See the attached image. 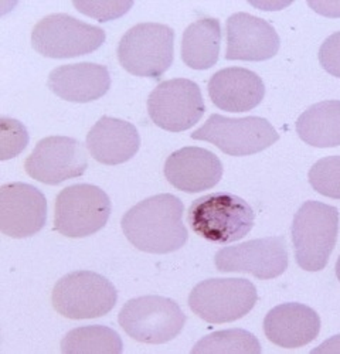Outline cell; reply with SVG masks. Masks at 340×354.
Listing matches in <instances>:
<instances>
[{"label":"cell","mask_w":340,"mask_h":354,"mask_svg":"<svg viewBox=\"0 0 340 354\" xmlns=\"http://www.w3.org/2000/svg\"><path fill=\"white\" fill-rule=\"evenodd\" d=\"M183 203L173 194H158L142 200L125 213L121 221L128 241L149 254L180 250L189 239L183 224Z\"/></svg>","instance_id":"6da1fadb"},{"label":"cell","mask_w":340,"mask_h":354,"mask_svg":"<svg viewBox=\"0 0 340 354\" xmlns=\"http://www.w3.org/2000/svg\"><path fill=\"white\" fill-rule=\"evenodd\" d=\"M251 205L230 193H211L191 203L187 221L202 239L216 244H230L244 239L254 227Z\"/></svg>","instance_id":"7a4b0ae2"},{"label":"cell","mask_w":340,"mask_h":354,"mask_svg":"<svg viewBox=\"0 0 340 354\" xmlns=\"http://www.w3.org/2000/svg\"><path fill=\"white\" fill-rule=\"evenodd\" d=\"M339 232V212L321 201H306L292 223V241L299 267L309 272L322 271L334 250Z\"/></svg>","instance_id":"3957f363"},{"label":"cell","mask_w":340,"mask_h":354,"mask_svg":"<svg viewBox=\"0 0 340 354\" xmlns=\"http://www.w3.org/2000/svg\"><path fill=\"white\" fill-rule=\"evenodd\" d=\"M118 60L132 75L159 80L173 64L175 30L159 23H140L122 36Z\"/></svg>","instance_id":"277c9868"},{"label":"cell","mask_w":340,"mask_h":354,"mask_svg":"<svg viewBox=\"0 0 340 354\" xmlns=\"http://www.w3.org/2000/svg\"><path fill=\"white\" fill-rule=\"evenodd\" d=\"M118 292L111 281L91 271L63 277L53 288L51 304L57 313L73 320L97 319L117 305Z\"/></svg>","instance_id":"5b68a950"},{"label":"cell","mask_w":340,"mask_h":354,"mask_svg":"<svg viewBox=\"0 0 340 354\" xmlns=\"http://www.w3.org/2000/svg\"><path fill=\"white\" fill-rule=\"evenodd\" d=\"M118 322L133 340L163 344L180 335L186 315L175 301L149 295L128 301L118 315Z\"/></svg>","instance_id":"8992f818"},{"label":"cell","mask_w":340,"mask_h":354,"mask_svg":"<svg viewBox=\"0 0 340 354\" xmlns=\"http://www.w3.org/2000/svg\"><path fill=\"white\" fill-rule=\"evenodd\" d=\"M257 288L244 278H213L197 283L189 306L207 323L221 324L248 315L257 304Z\"/></svg>","instance_id":"52a82bcc"},{"label":"cell","mask_w":340,"mask_h":354,"mask_svg":"<svg viewBox=\"0 0 340 354\" xmlns=\"http://www.w3.org/2000/svg\"><path fill=\"white\" fill-rule=\"evenodd\" d=\"M111 216L108 194L94 185H74L55 198L54 228L64 237L84 239L102 230Z\"/></svg>","instance_id":"ba28073f"},{"label":"cell","mask_w":340,"mask_h":354,"mask_svg":"<svg viewBox=\"0 0 340 354\" xmlns=\"http://www.w3.org/2000/svg\"><path fill=\"white\" fill-rule=\"evenodd\" d=\"M106 35L98 26H91L68 15H50L33 28V48L48 58H74L91 54L105 43Z\"/></svg>","instance_id":"9c48e42d"},{"label":"cell","mask_w":340,"mask_h":354,"mask_svg":"<svg viewBox=\"0 0 340 354\" xmlns=\"http://www.w3.org/2000/svg\"><path fill=\"white\" fill-rule=\"evenodd\" d=\"M191 139L213 143L225 155L249 156L272 146L279 135L260 116L225 118L213 113L202 128L191 133Z\"/></svg>","instance_id":"30bf717a"},{"label":"cell","mask_w":340,"mask_h":354,"mask_svg":"<svg viewBox=\"0 0 340 354\" xmlns=\"http://www.w3.org/2000/svg\"><path fill=\"white\" fill-rule=\"evenodd\" d=\"M206 111L200 86L186 78L160 82L148 98L151 120L169 132H183L194 127Z\"/></svg>","instance_id":"8fae6325"},{"label":"cell","mask_w":340,"mask_h":354,"mask_svg":"<svg viewBox=\"0 0 340 354\" xmlns=\"http://www.w3.org/2000/svg\"><path fill=\"white\" fill-rule=\"evenodd\" d=\"M87 167L88 159L82 143L67 136L41 139L24 162L26 173L32 179L50 186L75 179Z\"/></svg>","instance_id":"7c38bea8"},{"label":"cell","mask_w":340,"mask_h":354,"mask_svg":"<svg viewBox=\"0 0 340 354\" xmlns=\"http://www.w3.org/2000/svg\"><path fill=\"white\" fill-rule=\"evenodd\" d=\"M288 245L282 237H267L221 248L214 258L220 272H245L274 279L288 268Z\"/></svg>","instance_id":"4fadbf2b"},{"label":"cell","mask_w":340,"mask_h":354,"mask_svg":"<svg viewBox=\"0 0 340 354\" xmlns=\"http://www.w3.org/2000/svg\"><path fill=\"white\" fill-rule=\"evenodd\" d=\"M47 221V201L35 186L9 183L0 187V231L12 239H28Z\"/></svg>","instance_id":"5bb4252c"},{"label":"cell","mask_w":340,"mask_h":354,"mask_svg":"<svg viewBox=\"0 0 340 354\" xmlns=\"http://www.w3.org/2000/svg\"><path fill=\"white\" fill-rule=\"evenodd\" d=\"M279 36L264 19L236 13L227 20V60L265 62L279 50Z\"/></svg>","instance_id":"9a60e30c"},{"label":"cell","mask_w":340,"mask_h":354,"mask_svg":"<svg viewBox=\"0 0 340 354\" xmlns=\"http://www.w3.org/2000/svg\"><path fill=\"white\" fill-rule=\"evenodd\" d=\"M166 180L186 193H200L213 189L223 176L221 160L210 151L186 146L173 152L164 163Z\"/></svg>","instance_id":"2e32d148"},{"label":"cell","mask_w":340,"mask_h":354,"mask_svg":"<svg viewBox=\"0 0 340 354\" xmlns=\"http://www.w3.org/2000/svg\"><path fill=\"white\" fill-rule=\"evenodd\" d=\"M319 330V315L302 304L278 305L264 319L267 339L283 348L303 347L318 337Z\"/></svg>","instance_id":"e0dca14e"},{"label":"cell","mask_w":340,"mask_h":354,"mask_svg":"<svg viewBox=\"0 0 340 354\" xmlns=\"http://www.w3.org/2000/svg\"><path fill=\"white\" fill-rule=\"evenodd\" d=\"M207 88L213 104L227 112L251 111L261 104L265 95V85L260 75L241 67L217 71Z\"/></svg>","instance_id":"ac0fdd59"},{"label":"cell","mask_w":340,"mask_h":354,"mask_svg":"<svg viewBox=\"0 0 340 354\" xmlns=\"http://www.w3.org/2000/svg\"><path fill=\"white\" fill-rule=\"evenodd\" d=\"M47 84L51 93L62 100L85 104L102 98L109 91L111 75L101 64H68L54 68Z\"/></svg>","instance_id":"d6986e66"},{"label":"cell","mask_w":340,"mask_h":354,"mask_svg":"<svg viewBox=\"0 0 340 354\" xmlns=\"http://www.w3.org/2000/svg\"><path fill=\"white\" fill-rule=\"evenodd\" d=\"M140 136L135 125L102 116L87 135V149L91 156L108 166L131 160L139 151Z\"/></svg>","instance_id":"ffe728a7"},{"label":"cell","mask_w":340,"mask_h":354,"mask_svg":"<svg viewBox=\"0 0 340 354\" xmlns=\"http://www.w3.org/2000/svg\"><path fill=\"white\" fill-rule=\"evenodd\" d=\"M220 46V21L213 17L198 19L183 33L182 60L193 70H209L218 62Z\"/></svg>","instance_id":"44dd1931"},{"label":"cell","mask_w":340,"mask_h":354,"mask_svg":"<svg viewBox=\"0 0 340 354\" xmlns=\"http://www.w3.org/2000/svg\"><path fill=\"white\" fill-rule=\"evenodd\" d=\"M296 132L310 146H340V101L312 105L298 118Z\"/></svg>","instance_id":"7402d4cb"},{"label":"cell","mask_w":340,"mask_h":354,"mask_svg":"<svg viewBox=\"0 0 340 354\" xmlns=\"http://www.w3.org/2000/svg\"><path fill=\"white\" fill-rule=\"evenodd\" d=\"M122 350L121 336L101 324L73 329L62 340V351L64 354H121Z\"/></svg>","instance_id":"603a6c76"},{"label":"cell","mask_w":340,"mask_h":354,"mask_svg":"<svg viewBox=\"0 0 340 354\" xmlns=\"http://www.w3.org/2000/svg\"><path fill=\"white\" fill-rule=\"evenodd\" d=\"M261 344L258 339L244 329H230L214 332L191 348V353H249L260 354Z\"/></svg>","instance_id":"cb8c5ba5"},{"label":"cell","mask_w":340,"mask_h":354,"mask_svg":"<svg viewBox=\"0 0 340 354\" xmlns=\"http://www.w3.org/2000/svg\"><path fill=\"white\" fill-rule=\"evenodd\" d=\"M309 183L319 194L340 200V156L318 160L309 170Z\"/></svg>","instance_id":"d4e9b609"},{"label":"cell","mask_w":340,"mask_h":354,"mask_svg":"<svg viewBox=\"0 0 340 354\" xmlns=\"http://www.w3.org/2000/svg\"><path fill=\"white\" fill-rule=\"evenodd\" d=\"M2 160L17 156L28 143V133L19 121L2 118Z\"/></svg>","instance_id":"484cf974"},{"label":"cell","mask_w":340,"mask_h":354,"mask_svg":"<svg viewBox=\"0 0 340 354\" xmlns=\"http://www.w3.org/2000/svg\"><path fill=\"white\" fill-rule=\"evenodd\" d=\"M132 6V2H74V8L77 10L98 21L118 19L124 16Z\"/></svg>","instance_id":"4316f807"},{"label":"cell","mask_w":340,"mask_h":354,"mask_svg":"<svg viewBox=\"0 0 340 354\" xmlns=\"http://www.w3.org/2000/svg\"><path fill=\"white\" fill-rule=\"evenodd\" d=\"M319 63L330 75L340 78V32L323 41L319 48Z\"/></svg>","instance_id":"83f0119b"},{"label":"cell","mask_w":340,"mask_h":354,"mask_svg":"<svg viewBox=\"0 0 340 354\" xmlns=\"http://www.w3.org/2000/svg\"><path fill=\"white\" fill-rule=\"evenodd\" d=\"M312 353H340V335L326 340L322 346L312 350Z\"/></svg>","instance_id":"f1b7e54d"},{"label":"cell","mask_w":340,"mask_h":354,"mask_svg":"<svg viewBox=\"0 0 340 354\" xmlns=\"http://www.w3.org/2000/svg\"><path fill=\"white\" fill-rule=\"evenodd\" d=\"M336 277H337V279L340 281V257H339V259H337V262H336Z\"/></svg>","instance_id":"f546056e"}]
</instances>
